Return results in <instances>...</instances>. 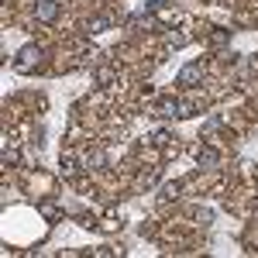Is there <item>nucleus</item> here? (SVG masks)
<instances>
[{
  "mask_svg": "<svg viewBox=\"0 0 258 258\" xmlns=\"http://www.w3.org/2000/svg\"><path fill=\"white\" fill-rule=\"evenodd\" d=\"M165 45H169V48H182V45H186V35H182V31H169Z\"/></svg>",
  "mask_w": 258,
  "mask_h": 258,
  "instance_id": "10",
  "label": "nucleus"
},
{
  "mask_svg": "<svg viewBox=\"0 0 258 258\" xmlns=\"http://www.w3.org/2000/svg\"><path fill=\"white\" fill-rule=\"evenodd\" d=\"M179 189H182V182H165V186H162V197L172 200V197H179Z\"/></svg>",
  "mask_w": 258,
  "mask_h": 258,
  "instance_id": "15",
  "label": "nucleus"
},
{
  "mask_svg": "<svg viewBox=\"0 0 258 258\" xmlns=\"http://www.w3.org/2000/svg\"><path fill=\"white\" fill-rule=\"evenodd\" d=\"M100 165H107V155H103L100 148H93V152L86 155V169H100Z\"/></svg>",
  "mask_w": 258,
  "mask_h": 258,
  "instance_id": "8",
  "label": "nucleus"
},
{
  "mask_svg": "<svg viewBox=\"0 0 258 258\" xmlns=\"http://www.w3.org/2000/svg\"><path fill=\"white\" fill-rule=\"evenodd\" d=\"M62 172H66L69 179H76V176H80V165H76L73 159H62Z\"/></svg>",
  "mask_w": 258,
  "mask_h": 258,
  "instance_id": "14",
  "label": "nucleus"
},
{
  "mask_svg": "<svg viewBox=\"0 0 258 258\" xmlns=\"http://www.w3.org/2000/svg\"><path fill=\"white\" fill-rule=\"evenodd\" d=\"M197 110H200V100H176V117H179V120L193 117Z\"/></svg>",
  "mask_w": 258,
  "mask_h": 258,
  "instance_id": "5",
  "label": "nucleus"
},
{
  "mask_svg": "<svg viewBox=\"0 0 258 258\" xmlns=\"http://www.w3.org/2000/svg\"><path fill=\"white\" fill-rule=\"evenodd\" d=\"M97 80H100V83H110V80H114V69H100Z\"/></svg>",
  "mask_w": 258,
  "mask_h": 258,
  "instance_id": "18",
  "label": "nucleus"
},
{
  "mask_svg": "<svg viewBox=\"0 0 258 258\" xmlns=\"http://www.w3.org/2000/svg\"><path fill=\"white\" fill-rule=\"evenodd\" d=\"M227 38H231V31H224V28H217V31H210V45H214V48H220V45H227Z\"/></svg>",
  "mask_w": 258,
  "mask_h": 258,
  "instance_id": "9",
  "label": "nucleus"
},
{
  "mask_svg": "<svg viewBox=\"0 0 258 258\" xmlns=\"http://www.w3.org/2000/svg\"><path fill=\"white\" fill-rule=\"evenodd\" d=\"M169 138H172V135H169L165 127H159V131L152 135V145H155V148H165V145H169Z\"/></svg>",
  "mask_w": 258,
  "mask_h": 258,
  "instance_id": "11",
  "label": "nucleus"
},
{
  "mask_svg": "<svg viewBox=\"0 0 258 258\" xmlns=\"http://www.w3.org/2000/svg\"><path fill=\"white\" fill-rule=\"evenodd\" d=\"M162 11H165L162 0H148V4H145V18H148V14H162Z\"/></svg>",
  "mask_w": 258,
  "mask_h": 258,
  "instance_id": "17",
  "label": "nucleus"
},
{
  "mask_svg": "<svg viewBox=\"0 0 258 258\" xmlns=\"http://www.w3.org/2000/svg\"><path fill=\"white\" fill-rule=\"evenodd\" d=\"M59 11H62L59 0H38V4H35V18H38L41 24H52V21L59 18Z\"/></svg>",
  "mask_w": 258,
  "mask_h": 258,
  "instance_id": "3",
  "label": "nucleus"
},
{
  "mask_svg": "<svg viewBox=\"0 0 258 258\" xmlns=\"http://www.w3.org/2000/svg\"><path fill=\"white\" fill-rule=\"evenodd\" d=\"M197 159H200V165H203V169H214V165L220 162V152H217V148H210V145H203Z\"/></svg>",
  "mask_w": 258,
  "mask_h": 258,
  "instance_id": "4",
  "label": "nucleus"
},
{
  "mask_svg": "<svg viewBox=\"0 0 258 258\" xmlns=\"http://www.w3.org/2000/svg\"><path fill=\"white\" fill-rule=\"evenodd\" d=\"M107 28H110V14H97V18L86 21V31H90V35H97V31H107Z\"/></svg>",
  "mask_w": 258,
  "mask_h": 258,
  "instance_id": "7",
  "label": "nucleus"
},
{
  "mask_svg": "<svg viewBox=\"0 0 258 258\" xmlns=\"http://www.w3.org/2000/svg\"><path fill=\"white\" fill-rule=\"evenodd\" d=\"M38 62H41V48L38 45H24L14 55V69L18 73H31V69H38Z\"/></svg>",
  "mask_w": 258,
  "mask_h": 258,
  "instance_id": "1",
  "label": "nucleus"
},
{
  "mask_svg": "<svg viewBox=\"0 0 258 258\" xmlns=\"http://www.w3.org/2000/svg\"><path fill=\"white\" fill-rule=\"evenodd\" d=\"M176 83H179V86H200V83H203V66H200V62L182 66L179 76H176Z\"/></svg>",
  "mask_w": 258,
  "mask_h": 258,
  "instance_id": "2",
  "label": "nucleus"
},
{
  "mask_svg": "<svg viewBox=\"0 0 258 258\" xmlns=\"http://www.w3.org/2000/svg\"><path fill=\"white\" fill-rule=\"evenodd\" d=\"M217 127H220V114H210V117H207V124H203V138H207V135H214Z\"/></svg>",
  "mask_w": 258,
  "mask_h": 258,
  "instance_id": "12",
  "label": "nucleus"
},
{
  "mask_svg": "<svg viewBox=\"0 0 258 258\" xmlns=\"http://www.w3.org/2000/svg\"><path fill=\"white\" fill-rule=\"evenodd\" d=\"M155 114H159V117H176V100L172 97L155 100Z\"/></svg>",
  "mask_w": 258,
  "mask_h": 258,
  "instance_id": "6",
  "label": "nucleus"
},
{
  "mask_svg": "<svg viewBox=\"0 0 258 258\" xmlns=\"http://www.w3.org/2000/svg\"><path fill=\"white\" fill-rule=\"evenodd\" d=\"M18 162H21L18 148H4V165H18Z\"/></svg>",
  "mask_w": 258,
  "mask_h": 258,
  "instance_id": "16",
  "label": "nucleus"
},
{
  "mask_svg": "<svg viewBox=\"0 0 258 258\" xmlns=\"http://www.w3.org/2000/svg\"><path fill=\"white\" fill-rule=\"evenodd\" d=\"M41 214H45L48 220H59V217H62V214H59V207H55L52 200H48V203H41Z\"/></svg>",
  "mask_w": 258,
  "mask_h": 258,
  "instance_id": "13",
  "label": "nucleus"
}]
</instances>
